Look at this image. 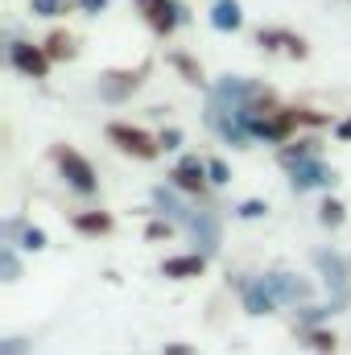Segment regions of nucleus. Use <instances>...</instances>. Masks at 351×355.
I'll list each match as a JSON object with an SVG mask.
<instances>
[{"instance_id":"32","label":"nucleus","mask_w":351,"mask_h":355,"mask_svg":"<svg viewBox=\"0 0 351 355\" xmlns=\"http://www.w3.org/2000/svg\"><path fill=\"white\" fill-rule=\"evenodd\" d=\"M162 355H194V347H190V343H166Z\"/></svg>"},{"instance_id":"24","label":"nucleus","mask_w":351,"mask_h":355,"mask_svg":"<svg viewBox=\"0 0 351 355\" xmlns=\"http://www.w3.org/2000/svg\"><path fill=\"white\" fill-rule=\"evenodd\" d=\"M0 272H4V281H17L21 277V261H17V248L12 244H0Z\"/></svg>"},{"instance_id":"11","label":"nucleus","mask_w":351,"mask_h":355,"mask_svg":"<svg viewBox=\"0 0 351 355\" xmlns=\"http://www.w3.org/2000/svg\"><path fill=\"white\" fill-rule=\"evenodd\" d=\"M240 302H244V310L252 314V318H261V314H273L281 302L273 297V289H268V281H264V272L261 277H244L240 281Z\"/></svg>"},{"instance_id":"27","label":"nucleus","mask_w":351,"mask_h":355,"mask_svg":"<svg viewBox=\"0 0 351 355\" xmlns=\"http://www.w3.org/2000/svg\"><path fill=\"white\" fill-rule=\"evenodd\" d=\"M170 236H174V223H170V219H153V223L145 227V240H153V244H157V240H170Z\"/></svg>"},{"instance_id":"33","label":"nucleus","mask_w":351,"mask_h":355,"mask_svg":"<svg viewBox=\"0 0 351 355\" xmlns=\"http://www.w3.org/2000/svg\"><path fill=\"white\" fill-rule=\"evenodd\" d=\"M335 137H339V141H351V116H348V120H339V124H335Z\"/></svg>"},{"instance_id":"14","label":"nucleus","mask_w":351,"mask_h":355,"mask_svg":"<svg viewBox=\"0 0 351 355\" xmlns=\"http://www.w3.org/2000/svg\"><path fill=\"white\" fill-rule=\"evenodd\" d=\"M153 211L162 215V219H170V223H190V207L178 198L174 186H153Z\"/></svg>"},{"instance_id":"28","label":"nucleus","mask_w":351,"mask_h":355,"mask_svg":"<svg viewBox=\"0 0 351 355\" xmlns=\"http://www.w3.org/2000/svg\"><path fill=\"white\" fill-rule=\"evenodd\" d=\"M264 211H268V202H261V198H244V202L236 207V215H240V219H261Z\"/></svg>"},{"instance_id":"7","label":"nucleus","mask_w":351,"mask_h":355,"mask_svg":"<svg viewBox=\"0 0 351 355\" xmlns=\"http://www.w3.org/2000/svg\"><path fill=\"white\" fill-rule=\"evenodd\" d=\"M264 281H268V289H273V297H277L281 306H310L314 285H310L306 277L285 272V268H273V272H264Z\"/></svg>"},{"instance_id":"17","label":"nucleus","mask_w":351,"mask_h":355,"mask_svg":"<svg viewBox=\"0 0 351 355\" xmlns=\"http://www.w3.org/2000/svg\"><path fill=\"white\" fill-rule=\"evenodd\" d=\"M211 25H215L219 33H236V29L244 25L240 0H215V4H211Z\"/></svg>"},{"instance_id":"15","label":"nucleus","mask_w":351,"mask_h":355,"mask_svg":"<svg viewBox=\"0 0 351 355\" xmlns=\"http://www.w3.org/2000/svg\"><path fill=\"white\" fill-rule=\"evenodd\" d=\"M318 153H323V141H318V137H302V141L281 145V149H277V162H281L285 170H293V166H302V162H318Z\"/></svg>"},{"instance_id":"19","label":"nucleus","mask_w":351,"mask_h":355,"mask_svg":"<svg viewBox=\"0 0 351 355\" xmlns=\"http://www.w3.org/2000/svg\"><path fill=\"white\" fill-rule=\"evenodd\" d=\"M71 227H75L79 236H108V232H112V215H108V211H79V215L71 219Z\"/></svg>"},{"instance_id":"10","label":"nucleus","mask_w":351,"mask_h":355,"mask_svg":"<svg viewBox=\"0 0 351 355\" xmlns=\"http://www.w3.org/2000/svg\"><path fill=\"white\" fill-rule=\"evenodd\" d=\"M339 178L331 166H323V157L318 162H302V166H293L289 170V186L298 190V194H306V190H331Z\"/></svg>"},{"instance_id":"22","label":"nucleus","mask_w":351,"mask_h":355,"mask_svg":"<svg viewBox=\"0 0 351 355\" xmlns=\"http://www.w3.org/2000/svg\"><path fill=\"white\" fill-rule=\"evenodd\" d=\"M46 58H75V37L71 33H50L46 37Z\"/></svg>"},{"instance_id":"20","label":"nucleus","mask_w":351,"mask_h":355,"mask_svg":"<svg viewBox=\"0 0 351 355\" xmlns=\"http://www.w3.org/2000/svg\"><path fill=\"white\" fill-rule=\"evenodd\" d=\"M170 67H174L186 83H194V87H207V79H203V67H198V62H194L186 50H170Z\"/></svg>"},{"instance_id":"29","label":"nucleus","mask_w":351,"mask_h":355,"mask_svg":"<svg viewBox=\"0 0 351 355\" xmlns=\"http://www.w3.org/2000/svg\"><path fill=\"white\" fill-rule=\"evenodd\" d=\"M0 355H29V343L12 335V339H4V343H0Z\"/></svg>"},{"instance_id":"30","label":"nucleus","mask_w":351,"mask_h":355,"mask_svg":"<svg viewBox=\"0 0 351 355\" xmlns=\"http://www.w3.org/2000/svg\"><path fill=\"white\" fill-rule=\"evenodd\" d=\"M157 145H162V149H178V145H182V132H178V128H166V132L157 137Z\"/></svg>"},{"instance_id":"2","label":"nucleus","mask_w":351,"mask_h":355,"mask_svg":"<svg viewBox=\"0 0 351 355\" xmlns=\"http://www.w3.org/2000/svg\"><path fill=\"white\" fill-rule=\"evenodd\" d=\"M310 261L318 268L323 285L331 289V302H351V265L335 252V248H314Z\"/></svg>"},{"instance_id":"4","label":"nucleus","mask_w":351,"mask_h":355,"mask_svg":"<svg viewBox=\"0 0 351 355\" xmlns=\"http://www.w3.org/2000/svg\"><path fill=\"white\" fill-rule=\"evenodd\" d=\"M137 12L145 17V25L157 33V37H170L178 25L190 21V8L182 0H137Z\"/></svg>"},{"instance_id":"1","label":"nucleus","mask_w":351,"mask_h":355,"mask_svg":"<svg viewBox=\"0 0 351 355\" xmlns=\"http://www.w3.org/2000/svg\"><path fill=\"white\" fill-rule=\"evenodd\" d=\"M50 157H54V166H58V174L67 178V186L75 190V194H99V178L91 170V162L79 153V149H71V145H54L50 149Z\"/></svg>"},{"instance_id":"18","label":"nucleus","mask_w":351,"mask_h":355,"mask_svg":"<svg viewBox=\"0 0 351 355\" xmlns=\"http://www.w3.org/2000/svg\"><path fill=\"white\" fill-rule=\"evenodd\" d=\"M343 306H348V302H327V306H302V310H298V318H293V327H298V331H318V327H323L327 318H335V314H339Z\"/></svg>"},{"instance_id":"23","label":"nucleus","mask_w":351,"mask_h":355,"mask_svg":"<svg viewBox=\"0 0 351 355\" xmlns=\"http://www.w3.org/2000/svg\"><path fill=\"white\" fill-rule=\"evenodd\" d=\"M298 335H302V339H306L318 355H335V343H339V339H335L331 331H323V327H318V331H298Z\"/></svg>"},{"instance_id":"31","label":"nucleus","mask_w":351,"mask_h":355,"mask_svg":"<svg viewBox=\"0 0 351 355\" xmlns=\"http://www.w3.org/2000/svg\"><path fill=\"white\" fill-rule=\"evenodd\" d=\"M79 8L95 17V12H103V8H108V0H79Z\"/></svg>"},{"instance_id":"12","label":"nucleus","mask_w":351,"mask_h":355,"mask_svg":"<svg viewBox=\"0 0 351 355\" xmlns=\"http://www.w3.org/2000/svg\"><path fill=\"white\" fill-rule=\"evenodd\" d=\"M141 79H145V71H108V75L99 79V99H108V103H124L132 91L141 87Z\"/></svg>"},{"instance_id":"3","label":"nucleus","mask_w":351,"mask_h":355,"mask_svg":"<svg viewBox=\"0 0 351 355\" xmlns=\"http://www.w3.org/2000/svg\"><path fill=\"white\" fill-rule=\"evenodd\" d=\"M302 124V107H273L268 116H252V137L264 145H289V132Z\"/></svg>"},{"instance_id":"5","label":"nucleus","mask_w":351,"mask_h":355,"mask_svg":"<svg viewBox=\"0 0 351 355\" xmlns=\"http://www.w3.org/2000/svg\"><path fill=\"white\" fill-rule=\"evenodd\" d=\"M108 141L120 149V153H132V157H141V162H153L157 153H162V145L145 132V128H132V124H120V120H112L108 128Z\"/></svg>"},{"instance_id":"26","label":"nucleus","mask_w":351,"mask_h":355,"mask_svg":"<svg viewBox=\"0 0 351 355\" xmlns=\"http://www.w3.org/2000/svg\"><path fill=\"white\" fill-rule=\"evenodd\" d=\"M29 12H33V17H62L67 4H62V0H29Z\"/></svg>"},{"instance_id":"13","label":"nucleus","mask_w":351,"mask_h":355,"mask_svg":"<svg viewBox=\"0 0 351 355\" xmlns=\"http://www.w3.org/2000/svg\"><path fill=\"white\" fill-rule=\"evenodd\" d=\"M257 46L264 50H281V54H289V58H306L310 54V46H306V37H298V33H289V29H257Z\"/></svg>"},{"instance_id":"25","label":"nucleus","mask_w":351,"mask_h":355,"mask_svg":"<svg viewBox=\"0 0 351 355\" xmlns=\"http://www.w3.org/2000/svg\"><path fill=\"white\" fill-rule=\"evenodd\" d=\"M207 178H211V186H228V182H232L228 162H223V157H207Z\"/></svg>"},{"instance_id":"6","label":"nucleus","mask_w":351,"mask_h":355,"mask_svg":"<svg viewBox=\"0 0 351 355\" xmlns=\"http://www.w3.org/2000/svg\"><path fill=\"white\" fill-rule=\"evenodd\" d=\"M186 227H190V240L198 244L203 257H215L219 252V244H223V219H219L215 207H198Z\"/></svg>"},{"instance_id":"16","label":"nucleus","mask_w":351,"mask_h":355,"mask_svg":"<svg viewBox=\"0 0 351 355\" xmlns=\"http://www.w3.org/2000/svg\"><path fill=\"white\" fill-rule=\"evenodd\" d=\"M207 257L203 252H186V257H170L162 261V277H174V281H190V277H203Z\"/></svg>"},{"instance_id":"34","label":"nucleus","mask_w":351,"mask_h":355,"mask_svg":"<svg viewBox=\"0 0 351 355\" xmlns=\"http://www.w3.org/2000/svg\"><path fill=\"white\" fill-rule=\"evenodd\" d=\"M343 4H351V0H343Z\"/></svg>"},{"instance_id":"9","label":"nucleus","mask_w":351,"mask_h":355,"mask_svg":"<svg viewBox=\"0 0 351 355\" xmlns=\"http://www.w3.org/2000/svg\"><path fill=\"white\" fill-rule=\"evenodd\" d=\"M170 186H174L178 194H207V186H211V178H207V162L194 157V153H186L174 170H170Z\"/></svg>"},{"instance_id":"8","label":"nucleus","mask_w":351,"mask_h":355,"mask_svg":"<svg viewBox=\"0 0 351 355\" xmlns=\"http://www.w3.org/2000/svg\"><path fill=\"white\" fill-rule=\"evenodd\" d=\"M8 67H17L25 79H46V71H50V58H46V50L42 46H33V42H17V37H8Z\"/></svg>"},{"instance_id":"21","label":"nucleus","mask_w":351,"mask_h":355,"mask_svg":"<svg viewBox=\"0 0 351 355\" xmlns=\"http://www.w3.org/2000/svg\"><path fill=\"white\" fill-rule=\"evenodd\" d=\"M343 219H348V207H343L339 198H331V194H327V198H323V207H318V223L335 232V227H343Z\"/></svg>"}]
</instances>
